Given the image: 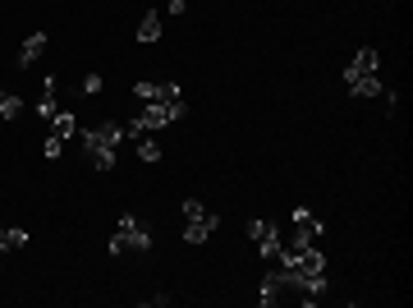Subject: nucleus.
<instances>
[{
  "instance_id": "obj_1",
  "label": "nucleus",
  "mask_w": 413,
  "mask_h": 308,
  "mask_svg": "<svg viewBox=\"0 0 413 308\" xmlns=\"http://www.w3.org/2000/svg\"><path fill=\"white\" fill-rule=\"evenodd\" d=\"M78 143H83V152H87V161H92V170H115V148H120V138H124V124H115V120H106V124H78V133H74Z\"/></svg>"
},
{
  "instance_id": "obj_2",
  "label": "nucleus",
  "mask_w": 413,
  "mask_h": 308,
  "mask_svg": "<svg viewBox=\"0 0 413 308\" xmlns=\"http://www.w3.org/2000/svg\"><path fill=\"white\" fill-rule=\"evenodd\" d=\"M184 120V101H143V111L133 120H124V138H138V133L165 129V124Z\"/></svg>"
},
{
  "instance_id": "obj_3",
  "label": "nucleus",
  "mask_w": 413,
  "mask_h": 308,
  "mask_svg": "<svg viewBox=\"0 0 413 308\" xmlns=\"http://www.w3.org/2000/svg\"><path fill=\"white\" fill-rule=\"evenodd\" d=\"M147 248H152V230H147L143 221L133 216V211H124V216L115 221L111 253H147Z\"/></svg>"
},
{
  "instance_id": "obj_4",
  "label": "nucleus",
  "mask_w": 413,
  "mask_h": 308,
  "mask_svg": "<svg viewBox=\"0 0 413 308\" xmlns=\"http://www.w3.org/2000/svg\"><path fill=\"white\" fill-rule=\"evenodd\" d=\"M216 226H221L216 211H206L198 198H184V244H206L216 235Z\"/></svg>"
},
{
  "instance_id": "obj_5",
  "label": "nucleus",
  "mask_w": 413,
  "mask_h": 308,
  "mask_svg": "<svg viewBox=\"0 0 413 308\" xmlns=\"http://www.w3.org/2000/svg\"><path fill=\"white\" fill-rule=\"evenodd\" d=\"M248 239L258 244V253L267 258V263H275V258H280V248H285V239H280V230H275V221H248Z\"/></svg>"
},
{
  "instance_id": "obj_6",
  "label": "nucleus",
  "mask_w": 413,
  "mask_h": 308,
  "mask_svg": "<svg viewBox=\"0 0 413 308\" xmlns=\"http://www.w3.org/2000/svg\"><path fill=\"white\" fill-rule=\"evenodd\" d=\"M133 97L138 101H184V88H180V83H152V79H143V83H133Z\"/></svg>"
},
{
  "instance_id": "obj_7",
  "label": "nucleus",
  "mask_w": 413,
  "mask_h": 308,
  "mask_svg": "<svg viewBox=\"0 0 413 308\" xmlns=\"http://www.w3.org/2000/svg\"><path fill=\"white\" fill-rule=\"evenodd\" d=\"M317 235H321V221L312 216L308 207H299L294 211V239L290 244H317Z\"/></svg>"
},
{
  "instance_id": "obj_8",
  "label": "nucleus",
  "mask_w": 413,
  "mask_h": 308,
  "mask_svg": "<svg viewBox=\"0 0 413 308\" xmlns=\"http://www.w3.org/2000/svg\"><path fill=\"white\" fill-rule=\"evenodd\" d=\"M344 88H349L353 97H386V83H381L377 74H344Z\"/></svg>"
},
{
  "instance_id": "obj_9",
  "label": "nucleus",
  "mask_w": 413,
  "mask_h": 308,
  "mask_svg": "<svg viewBox=\"0 0 413 308\" xmlns=\"http://www.w3.org/2000/svg\"><path fill=\"white\" fill-rule=\"evenodd\" d=\"M46 51V33H33V37H23V46H18V55H14V65L18 70H33L37 65V55Z\"/></svg>"
},
{
  "instance_id": "obj_10",
  "label": "nucleus",
  "mask_w": 413,
  "mask_h": 308,
  "mask_svg": "<svg viewBox=\"0 0 413 308\" xmlns=\"http://www.w3.org/2000/svg\"><path fill=\"white\" fill-rule=\"evenodd\" d=\"M138 42H143V46H152V42H161V9H147V14L143 18H138Z\"/></svg>"
},
{
  "instance_id": "obj_11",
  "label": "nucleus",
  "mask_w": 413,
  "mask_h": 308,
  "mask_svg": "<svg viewBox=\"0 0 413 308\" xmlns=\"http://www.w3.org/2000/svg\"><path fill=\"white\" fill-rule=\"evenodd\" d=\"M377 65H381V55L372 51V46H358V51H353V60L344 65V74H377Z\"/></svg>"
},
{
  "instance_id": "obj_12",
  "label": "nucleus",
  "mask_w": 413,
  "mask_h": 308,
  "mask_svg": "<svg viewBox=\"0 0 413 308\" xmlns=\"http://www.w3.org/2000/svg\"><path fill=\"white\" fill-rule=\"evenodd\" d=\"M55 88H60V83L46 74V79H42V101H37V115H42V120H55V115H60V106H55Z\"/></svg>"
},
{
  "instance_id": "obj_13",
  "label": "nucleus",
  "mask_w": 413,
  "mask_h": 308,
  "mask_svg": "<svg viewBox=\"0 0 413 308\" xmlns=\"http://www.w3.org/2000/svg\"><path fill=\"white\" fill-rule=\"evenodd\" d=\"M133 152H138V161H161V143H156L152 133H138Z\"/></svg>"
},
{
  "instance_id": "obj_14",
  "label": "nucleus",
  "mask_w": 413,
  "mask_h": 308,
  "mask_svg": "<svg viewBox=\"0 0 413 308\" xmlns=\"http://www.w3.org/2000/svg\"><path fill=\"white\" fill-rule=\"evenodd\" d=\"M18 115H23V97L5 92V97H0V120H18Z\"/></svg>"
},
{
  "instance_id": "obj_15",
  "label": "nucleus",
  "mask_w": 413,
  "mask_h": 308,
  "mask_svg": "<svg viewBox=\"0 0 413 308\" xmlns=\"http://www.w3.org/2000/svg\"><path fill=\"white\" fill-rule=\"evenodd\" d=\"M51 124H55V129H51L55 138H74V133H78V124H74V115H69V111H60Z\"/></svg>"
},
{
  "instance_id": "obj_16",
  "label": "nucleus",
  "mask_w": 413,
  "mask_h": 308,
  "mask_svg": "<svg viewBox=\"0 0 413 308\" xmlns=\"http://www.w3.org/2000/svg\"><path fill=\"white\" fill-rule=\"evenodd\" d=\"M5 248H9V253H14V248H28V230H14V226H9L5 230Z\"/></svg>"
},
{
  "instance_id": "obj_17",
  "label": "nucleus",
  "mask_w": 413,
  "mask_h": 308,
  "mask_svg": "<svg viewBox=\"0 0 413 308\" xmlns=\"http://www.w3.org/2000/svg\"><path fill=\"white\" fill-rule=\"evenodd\" d=\"M60 152H65V138H55V133H51V138L42 143V157H46V161H55Z\"/></svg>"
},
{
  "instance_id": "obj_18",
  "label": "nucleus",
  "mask_w": 413,
  "mask_h": 308,
  "mask_svg": "<svg viewBox=\"0 0 413 308\" xmlns=\"http://www.w3.org/2000/svg\"><path fill=\"white\" fill-rule=\"evenodd\" d=\"M101 88H106V79H101V74H87V79H83V97H97Z\"/></svg>"
},
{
  "instance_id": "obj_19",
  "label": "nucleus",
  "mask_w": 413,
  "mask_h": 308,
  "mask_svg": "<svg viewBox=\"0 0 413 308\" xmlns=\"http://www.w3.org/2000/svg\"><path fill=\"white\" fill-rule=\"evenodd\" d=\"M184 9H189V0H170V5H165V14H175V18H180Z\"/></svg>"
},
{
  "instance_id": "obj_20",
  "label": "nucleus",
  "mask_w": 413,
  "mask_h": 308,
  "mask_svg": "<svg viewBox=\"0 0 413 308\" xmlns=\"http://www.w3.org/2000/svg\"><path fill=\"white\" fill-rule=\"evenodd\" d=\"M5 230H9V226H0V248H5Z\"/></svg>"
},
{
  "instance_id": "obj_21",
  "label": "nucleus",
  "mask_w": 413,
  "mask_h": 308,
  "mask_svg": "<svg viewBox=\"0 0 413 308\" xmlns=\"http://www.w3.org/2000/svg\"><path fill=\"white\" fill-rule=\"evenodd\" d=\"M0 97H5V92H0Z\"/></svg>"
}]
</instances>
